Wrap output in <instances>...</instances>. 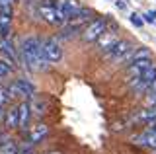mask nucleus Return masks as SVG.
I'll return each instance as SVG.
<instances>
[{
  "label": "nucleus",
  "mask_w": 156,
  "mask_h": 154,
  "mask_svg": "<svg viewBox=\"0 0 156 154\" xmlns=\"http://www.w3.org/2000/svg\"><path fill=\"white\" fill-rule=\"evenodd\" d=\"M20 53H22L23 65H26L29 70L41 72V70L47 68L49 62L45 61V57H43L41 43H39V39L35 35H29V37H26V39L22 41V49H20Z\"/></svg>",
  "instance_id": "obj_1"
},
{
  "label": "nucleus",
  "mask_w": 156,
  "mask_h": 154,
  "mask_svg": "<svg viewBox=\"0 0 156 154\" xmlns=\"http://www.w3.org/2000/svg\"><path fill=\"white\" fill-rule=\"evenodd\" d=\"M90 16H92V12L90 10H84V8H80V12L78 14H74L72 18H66V22L62 23V35H70L72 31H76V30H80L84 23H88L90 22Z\"/></svg>",
  "instance_id": "obj_2"
},
{
  "label": "nucleus",
  "mask_w": 156,
  "mask_h": 154,
  "mask_svg": "<svg viewBox=\"0 0 156 154\" xmlns=\"http://www.w3.org/2000/svg\"><path fill=\"white\" fill-rule=\"evenodd\" d=\"M39 16H41L43 22L51 23V26H57V27H61L62 23L66 22L65 14L58 10L57 6H53V4H43V6H39Z\"/></svg>",
  "instance_id": "obj_3"
},
{
  "label": "nucleus",
  "mask_w": 156,
  "mask_h": 154,
  "mask_svg": "<svg viewBox=\"0 0 156 154\" xmlns=\"http://www.w3.org/2000/svg\"><path fill=\"white\" fill-rule=\"evenodd\" d=\"M154 80H156V66L152 65L148 70H144L143 74L135 76V78H129V86H131V90H135V92H144Z\"/></svg>",
  "instance_id": "obj_4"
},
{
  "label": "nucleus",
  "mask_w": 156,
  "mask_h": 154,
  "mask_svg": "<svg viewBox=\"0 0 156 154\" xmlns=\"http://www.w3.org/2000/svg\"><path fill=\"white\" fill-rule=\"evenodd\" d=\"M105 27H107V22L104 20V18H94V20H90V22H88V26L84 27L82 39H84L86 43H94L98 37L105 31Z\"/></svg>",
  "instance_id": "obj_5"
},
{
  "label": "nucleus",
  "mask_w": 156,
  "mask_h": 154,
  "mask_svg": "<svg viewBox=\"0 0 156 154\" xmlns=\"http://www.w3.org/2000/svg\"><path fill=\"white\" fill-rule=\"evenodd\" d=\"M39 43H41V51H43V57H45L47 62H58L62 59V49L57 43V39L49 37V39H43Z\"/></svg>",
  "instance_id": "obj_6"
},
{
  "label": "nucleus",
  "mask_w": 156,
  "mask_h": 154,
  "mask_svg": "<svg viewBox=\"0 0 156 154\" xmlns=\"http://www.w3.org/2000/svg\"><path fill=\"white\" fill-rule=\"evenodd\" d=\"M8 90V94H10V100L12 98H22V100H29V98H33V86L29 84V82H26V80H14L12 84H10V88H6Z\"/></svg>",
  "instance_id": "obj_7"
},
{
  "label": "nucleus",
  "mask_w": 156,
  "mask_h": 154,
  "mask_svg": "<svg viewBox=\"0 0 156 154\" xmlns=\"http://www.w3.org/2000/svg\"><path fill=\"white\" fill-rule=\"evenodd\" d=\"M133 142L140 144V146H146V148H156V123L152 121V125L148 129H144L143 133L135 135Z\"/></svg>",
  "instance_id": "obj_8"
},
{
  "label": "nucleus",
  "mask_w": 156,
  "mask_h": 154,
  "mask_svg": "<svg viewBox=\"0 0 156 154\" xmlns=\"http://www.w3.org/2000/svg\"><path fill=\"white\" fill-rule=\"evenodd\" d=\"M12 27V4H0V37H10Z\"/></svg>",
  "instance_id": "obj_9"
},
{
  "label": "nucleus",
  "mask_w": 156,
  "mask_h": 154,
  "mask_svg": "<svg viewBox=\"0 0 156 154\" xmlns=\"http://www.w3.org/2000/svg\"><path fill=\"white\" fill-rule=\"evenodd\" d=\"M131 47H133V43H131V41H127V39H117V41L113 43V45H111L109 49L105 51V55L109 57L111 61L119 62V59H121V57H123L125 53L131 49Z\"/></svg>",
  "instance_id": "obj_10"
},
{
  "label": "nucleus",
  "mask_w": 156,
  "mask_h": 154,
  "mask_svg": "<svg viewBox=\"0 0 156 154\" xmlns=\"http://www.w3.org/2000/svg\"><path fill=\"white\" fill-rule=\"evenodd\" d=\"M150 66H152V61L150 59H139V61H133L127 65V78H135V76L143 74L144 70H148Z\"/></svg>",
  "instance_id": "obj_11"
},
{
  "label": "nucleus",
  "mask_w": 156,
  "mask_h": 154,
  "mask_svg": "<svg viewBox=\"0 0 156 154\" xmlns=\"http://www.w3.org/2000/svg\"><path fill=\"white\" fill-rule=\"evenodd\" d=\"M29 119H31V107H29V102L23 100L18 105V129L26 131V127L29 125Z\"/></svg>",
  "instance_id": "obj_12"
},
{
  "label": "nucleus",
  "mask_w": 156,
  "mask_h": 154,
  "mask_svg": "<svg viewBox=\"0 0 156 154\" xmlns=\"http://www.w3.org/2000/svg\"><path fill=\"white\" fill-rule=\"evenodd\" d=\"M117 39H119L117 31H115V30H107V27H105V31H104V33H101V35L96 39V43H98V47H100V49L105 53V51L109 49V47L113 45Z\"/></svg>",
  "instance_id": "obj_13"
},
{
  "label": "nucleus",
  "mask_w": 156,
  "mask_h": 154,
  "mask_svg": "<svg viewBox=\"0 0 156 154\" xmlns=\"http://www.w3.org/2000/svg\"><path fill=\"white\" fill-rule=\"evenodd\" d=\"M0 53L4 57H8L12 65H18L20 59H18V53L14 49V43L10 41V37H0Z\"/></svg>",
  "instance_id": "obj_14"
},
{
  "label": "nucleus",
  "mask_w": 156,
  "mask_h": 154,
  "mask_svg": "<svg viewBox=\"0 0 156 154\" xmlns=\"http://www.w3.org/2000/svg\"><path fill=\"white\" fill-rule=\"evenodd\" d=\"M57 8L65 14V18H72L74 14L80 12V2L78 0H58Z\"/></svg>",
  "instance_id": "obj_15"
},
{
  "label": "nucleus",
  "mask_w": 156,
  "mask_h": 154,
  "mask_svg": "<svg viewBox=\"0 0 156 154\" xmlns=\"http://www.w3.org/2000/svg\"><path fill=\"white\" fill-rule=\"evenodd\" d=\"M47 133H49V127H47V125H43V123L31 127V131H29V142H31V144L41 142L43 138L47 137Z\"/></svg>",
  "instance_id": "obj_16"
},
{
  "label": "nucleus",
  "mask_w": 156,
  "mask_h": 154,
  "mask_svg": "<svg viewBox=\"0 0 156 154\" xmlns=\"http://www.w3.org/2000/svg\"><path fill=\"white\" fill-rule=\"evenodd\" d=\"M18 142L8 135H0V154H16Z\"/></svg>",
  "instance_id": "obj_17"
},
{
  "label": "nucleus",
  "mask_w": 156,
  "mask_h": 154,
  "mask_svg": "<svg viewBox=\"0 0 156 154\" xmlns=\"http://www.w3.org/2000/svg\"><path fill=\"white\" fill-rule=\"evenodd\" d=\"M2 117H4V127L6 129H18V105L10 107L6 115H2Z\"/></svg>",
  "instance_id": "obj_18"
},
{
  "label": "nucleus",
  "mask_w": 156,
  "mask_h": 154,
  "mask_svg": "<svg viewBox=\"0 0 156 154\" xmlns=\"http://www.w3.org/2000/svg\"><path fill=\"white\" fill-rule=\"evenodd\" d=\"M135 119L139 123H152V121H156V109H144V111H140Z\"/></svg>",
  "instance_id": "obj_19"
},
{
  "label": "nucleus",
  "mask_w": 156,
  "mask_h": 154,
  "mask_svg": "<svg viewBox=\"0 0 156 154\" xmlns=\"http://www.w3.org/2000/svg\"><path fill=\"white\" fill-rule=\"evenodd\" d=\"M144 94H146V98H144V102L148 107H152V105H156V80L152 84L148 86V88L144 90Z\"/></svg>",
  "instance_id": "obj_20"
},
{
  "label": "nucleus",
  "mask_w": 156,
  "mask_h": 154,
  "mask_svg": "<svg viewBox=\"0 0 156 154\" xmlns=\"http://www.w3.org/2000/svg\"><path fill=\"white\" fill-rule=\"evenodd\" d=\"M29 107H31V113L43 115L47 111V102H45V100H33V102L29 103Z\"/></svg>",
  "instance_id": "obj_21"
},
{
  "label": "nucleus",
  "mask_w": 156,
  "mask_h": 154,
  "mask_svg": "<svg viewBox=\"0 0 156 154\" xmlns=\"http://www.w3.org/2000/svg\"><path fill=\"white\" fill-rule=\"evenodd\" d=\"M12 72V66L8 65V62H4V61H0V80L2 78H6V76Z\"/></svg>",
  "instance_id": "obj_22"
},
{
  "label": "nucleus",
  "mask_w": 156,
  "mask_h": 154,
  "mask_svg": "<svg viewBox=\"0 0 156 154\" xmlns=\"http://www.w3.org/2000/svg\"><path fill=\"white\" fill-rule=\"evenodd\" d=\"M33 146H35V144H31V142H27V144H22V146L18 144V150H16V154H31Z\"/></svg>",
  "instance_id": "obj_23"
},
{
  "label": "nucleus",
  "mask_w": 156,
  "mask_h": 154,
  "mask_svg": "<svg viewBox=\"0 0 156 154\" xmlns=\"http://www.w3.org/2000/svg\"><path fill=\"white\" fill-rule=\"evenodd\" d=\"M8 102H10V94H8V90L0 86V105H6Z\"/></svg>",
  "instance_id": "obj_24"
},
{
  "label": "nucleus",
  "mask_w": 156,
  "mask_h": 154,
  "mask_svg": "<svg viewBox=\"0 0 156 154\" xmlns=\"http://www.w3.org/2000/svg\"><path fill=\"white\" fill-rule=\"evenodd\" d=\"M131 23H133L135 27H143V23H144V22H143V18H140L139 14H135V12H133V14H131Z\"/></svg>",
  "instance_id": "obj_25"
},
{
  "label": "nucleus",
  "mask_w": 156,
  "mask_h": 154,
  "mask_svg": "<svg viewBox=\"0 0 156 154\" xmlns=\"http://www.w3.org/2000/svg\"><path fill=\"white\" fill-rule=\"evenodd\" d=\"M143 18H144L143 22H150V23H156V10H148V12H146Z\"/></svg>",
  "instance_id": "obj_26"
},
{
  "label": "nucleus",
  "mask_w": 156,
  "mask_h": 154,
  "mask_svg": "<svg viewBox=\"0 0 156 154\" xmlns=\"http://www.w3.org/2000/svg\"><path fill=\"white\" fill-rule=\"evenodd\" d=\"M115 6L119 8V10H125V6H127V4L123 2V0H115Z\"/></svg>",
  "instance_id": "obj_27"
},
{
  "label": "nucleus",
  "mask_w": 156,
  "mask_h": 154,
  "mask_svg": "<svg viewBox=\"0 0 156 154\" xmlns=\"http://www.w3.org/2000/svg\"><path fill=\"white\" fill-rule=\"evenodd\" d=\"M2 115H4V111H2V105H0V119H2Z\"/></svg>",
  "instance_id": "obj_28"
},
{
  "label": "nucleus",
  "mask_w": 156,
  "mask_h": 154,
  "mask_svg": "<svg viewBox=\"0 0 156 154\" xmlns=\"http://www.w3.org/2000/svg\"><path fill=\"white\" fill-rule=\"evenodd\" d=\"M49 154H61V152H49Z\"/></svg>",
  "instance_id": "obj_29"
}]
</instances>
